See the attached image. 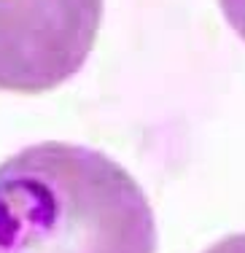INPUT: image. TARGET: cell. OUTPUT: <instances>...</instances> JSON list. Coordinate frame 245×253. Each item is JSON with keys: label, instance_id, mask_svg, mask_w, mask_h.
I'll list each match as a JSON object with an SVG mask.
<instances>
[{"label": "cell", "instance_id": "6da1fadb", "mask_svg": "<svg viewBox=\"0 0 245 253\" xmlns=\"http://www.w3.org/2000/svg\"><path fill=\"white\" fill-rule=\"evenodd\" d=\"M0 253H157V218L116 159L35 143L0 165Z\"/></svg>", "mask_w": 245, "mask_h": 253}, {"label": "cell", "instance_id": "7a4b0ae2", "mask_svg": "<svg viewBox=\"0 0 245 253\" xmlns=\"http://www.w3.org/2000/svg\"><path fill=\"white\" fill-rule=\"evenodd\" d=\"M103 0H0V89L38 94L81 73Z\"/></svg>", "mask_w": 245, "mask_h": 253}, {"label": "cell", "instance_id": "3957f363", "mask_svg": "<svg viewBox=\"0 0 245 253\" xmlns=\"http://www.w3.org/2000/svg\"><path fill=\"white\" fill-rule=\"evenodd\" d=\"M205 253H245V232L229 234V237L218 240V243L210 245Z\"/></svg>", "mask_w": 245, "mask_h": 253}]
</instances>
